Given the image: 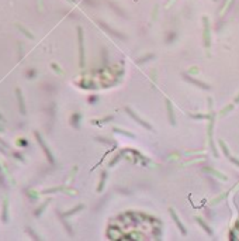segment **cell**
I'll return each instance as SVG.
<instances>
[{
    "instance_id": "1",
    "label": "cell",
    "mask_w": 239,
    "mask_h": 241,
    "mask_svg": "<svg viewBox=\"0 0 239 241\" xmlns=\"http://www.w3.org/2000/svg\"><path fill=\"white\" fill-rule=\"evenodd\" d=\"M110 238L156 240L161 236V223L139 213L122 214L113 220L108 227Z\"/></svg>"
}]
</instances>
